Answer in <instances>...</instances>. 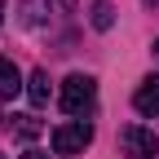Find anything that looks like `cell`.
<instances>
[{
	"label": "cell",
	"mask_w": 159,
	"mask_h": 159,
	"mask_svg": "<svg viewBox=\"0 0 159 159\" xmlns=\"http://www.w3.org/2000/svg\"><path fill=\"white\" fill-rule=\"evenodd\" d=\"M133 106H137V115H146V119H155V115H159V75H146L142 84H137Z\"/></svg>",
	"instance_id": "cell-4"
},
{
	"label": "cell",
	"mask_w": 159,
	"mask_h": 159,
	"mask_svg": "<svg viewBox=\"0 0 159 159\" xmlns=\"http://www.w3.org/2000/svg\"><path fill=\"white\" fill-rule=\"evenodd\" d=\"M89 142H93V124L89 119H71V124L53 128V150L57 155H80Z\"/></svg>",
	"instance_id": "cell-2"
},
{
	"label": "cell",
	"mask_w": 159,
	"mask_h": 159,
	"mask_svg": "<svg viewBox=\"0 0 159 159\" xmlns=\"http://www.w3.org/2000/svg\"><path fill=\"white\" fill-rule=\"evenodd\" d=\"M89 22H93L97 31H111V22H115V9L106 5V0H97V5L89 9Z\"/></svg>",
	"instance_id": "cell-7"
},
{
	"label": "cell",
	"mask_w": 159,
	"mask_h": 159,
	"mask_svg": "<svg viewBox=\"0 0 159 159\" xmlns=\"http://www.w3.org/2000/svg\"><path fill=\"white\" fill-rule=\"evenodd\" d=\"M0 18H5V0H0Z\"/></svg>",
	"instance_id": "cell-10"
},
{
	"label": "cell",
	"mask_w": 159,
	"mask_h": 159,
	"mask_svg": "<svg viewBox=\"0 0 159 159\" xmlns=\"http://www.w3.org/2000/svg\"><path fill=\"white\" fill-rule=\"evenodd\" d=\"M49 89H53V84H49V71H31V80H27V97H31L35 106L49 102Z\"/></svg>",
	"instance_id": "cell-6"
},
{
	"label": "cell",
	"mask_w": 159,
	"mask_h": 159,
	"mask_svg": "<svg viewBox=\"0 0 159 159\" xmlns=\"http://www.w3.org/2000/svg\"><path fill=\"white\" fill-rule=\"evenodd\" d=\"M155 53H159V40H155Z\"/></svg>",
	"instance_id": "cell-11"
},
{
	"label": "cell",
	"mask_w": 159,
	"mask_h": 159,
	"mask_svg": "<svg viewBox=\"0 0 159 159\" xmlns=\"http://www.w3.org/2000/svg\"><path fill=\"white\" fill-rule=\"evenodd\" d=\"M119 150H124V159H155L159 155V137L133 124V128L119 133Z\"/></svg>",
	"instance_id": "cell-3"
},
{
	"label": "cell",
	"mask_w": 159,
	"mask_h": 159,
	"mask_svg": "<svg viewBox=\"0 0 159 159\" xmlns=\"http://www.w3.org/2000/svg\"><path fill=\"white\" fill-rule=\"evenodd\" d=\"M97 102V80L93 75H66L62 80V111L71 119H89Z\"/></svg>",
	"instance_id": "cell-1"
},
{
	"label": "cell",
	"mask_w": 159,
	"mask_h": 159,
	"mask_svg": "<svg viewBox=\"0 0 159 159\" xmlns=\"http://www.w3.org/2000/svg\"><path fill=\"white\" fill-rule=\"evenodd\" d=\"M13 119H18V137H35L40 133V124H35L31 115H13Z\"/></svg>",
	"instance_id": "cell-8"
},
{
	"label": "cell",
	"mask_w": 159,
	"mask_h": 159,
	"mask_svg": "<svg viewBox=\"0 0 159 159\" xmlns=\"http://www.w3.org/2000/svg\"><path fill=\"white\" fill-rule=\"evenodd\" d=\"M22 159H44V155H40V150H27V155H22Z\"/></svg>",
	"instance_id": "cell-9"
},
{
	"label": "cell",
	"mask_w": 159,
	"mask_h": 159,
	"mask_svg": "<svg viewBox=\"0 0 159 159\" xmlns=\"http://www.w3.org/2000/svg\"><path fill=\"white\" fill-rule=\"evenodd\" d=\"M18 93H22V75H18V66L9 62V57H0V97L9 102V97H18Z\"/></svg>",
	"instance_id": "cell-5"
}]
</instances>
